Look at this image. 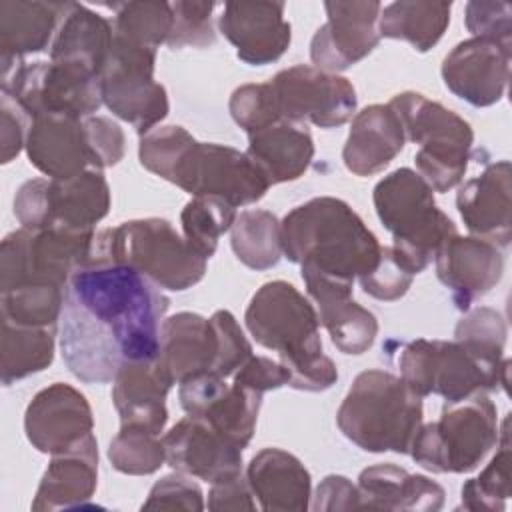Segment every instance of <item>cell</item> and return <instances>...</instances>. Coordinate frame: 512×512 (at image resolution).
<instances>
[{
    "label": "cell",
    "mask_w": 512,
    "mask_h": 512,
    "mask_svg": "<svg viewBox=\"0 0 512 512\" xmlns=\"http://www.w3.org/2000/svg\"><path fill=\"white\" fill-rule=\"evenodd\" d=\"M170 300L138 270L86 262L70 276L60 328L68 370L86 384L112 382L124 360H152Z\"/></svg>",
    "instance_id": "cell-1"
},
{
    "label": "cell",
    "mask_w": 512,
    "mask_h": 512,
    "mask_svg": "<svg viewBox=\"0 0 512 512\" xmlns=\"http://www.w3.org/2000/svg\"><path fill=\"white\" fill-rule=\"evenodd\" d=\"M282 252L294 264L354 282L376 268L382 244L344 200L318 196L282 218Z\"/></svg>",
    "instance_id": "cell-2"
},
{
    "label": "cell",
    "mask_w": 512,
    "mask_h": 512,
    "mask_svg": "<svg viewBox=\"0 0 512 512\" xmlns=\"http://www.w3.org/2000/svg\"><path fill=\"white\" fill-rule=\"evenodd\" d=\"M244 322L260 346L278 354L290 372V388L322 392L336 384L338 368L322 352L318 312L294 284H262L250 298Z\"/></svg>",
    "instance_id": "cell-3"
},
{
    "label": "cell",
    "mask_w": 512,
    "mask_h": 512,
    "mask_svg": "<svg viewBox=\"0 0 512 512\" xmlns=\"http://www.w3.org/2000/svg\"><path fill=\"white\" fill-rule=\"evenodd\" d=\"M398 368L414 394H438L452 404L478 392L506 388L510 360H504V350L466 340L416 338L402 344Z\"/></svg>",
    "instance_id": "cell-4"
},
{
    "label": "cell",
    "mask_w": 512,
    "mask_h": 512,
    "mask_svg": "<svg viewBox=\"0 0 512 512\" xmlns=\"http://www.w3.org/2000/svg\"><path fill=\"white\" fill-rule=\"evenodd\" d=\"M336 424L366 452L408 454L422 426V398L392 372L364 370L346 392Z\"/></svg>",
    "instance_id": "cell-5"
},
{
    "label": "cell",
    "mask_w": 512,
    "mask_h": 512,
    "mask_svg": "<svg viewBox=\"0 0 512 512\" xmlns=\"http://www.w3.org/2000/svg\"><path fill=\"white\" fill-rule=\"evenodd\" d=\"M88 262L126 264L172 292L192 288L206 274V258L164 218H138L98 230Z\"/></svg>",
    "instance_id": "cell-6"
},
{
    "label": "cell",
    "mask_w": 512,
    "mask_h": 512,
    "mask_svg": "<svg viewBox=\"0 0 512 512\" xmlns=\"http://www.w3.org/2000/svg\"><path fill=\"white\" fill-rule=\"evenodd\" d=\"M376 214L392 234L398 260L410 274H420L438 248L458 234L452 218L434 200V190L412 168L386 174L372 192Z\"/></svg>",
    "instance_id": "cell-7"
},
{
    "label": "cell",
    "mask_w": 512,
    "mask_h": 512,
    "mask_svg": "<svg viewBox=\"0 0 512 512\" xmlns=\"http://www.w3.org/2000/svg\"><path fill=\"white\" fill-rule=\"evenodd\" d=\"M404 134L418 144L416 172L434 192H448L466 174L474 142L472 126L450 108L418 92H400L388 102Z\"/></svg>",
    "instance_id": "cell-8"
},
{
    "label": "cell",
    "mask_w": 512,
    "mask_h": 512,
    "mask_svg": "<svg viewBox=\"0 0 512 512\" xmlns=\"http://www.w3.org/2000/svg\"><path fill=\"white\" fill-rule=\"evenodd\" d=\"M498 414L486 392L444 404L436 422L422 424L410 444V456L436 474L476 470L498 442Z\"/></svg>",
    "instance_id": "cell-9"
},
{
    "label": "cell",
    "mask_w": 512,
    "mask_h": 512,
    "mask_svg": "<svg viewBox=\"0 0 512 512\" xmlns=\"http://www.w3.org/2000/svg\"><path fill=\"white\" fill-rule=\"evenodd\" d=\"M2 92L30 120L42 116L88 118L102 106L98 76L80 64L56 60H18L2 66Z\"/></svg>",
    "instance_id": "cell-10"
},
{
    "label": "cell",
    "mask_w": 512,
    "mask_h": 512,
    "mask_svg": "<svg viewBox=\"0 0 512 512\" xmlns=\"http://www.w3.org/2000/svg\"><path fill=\"white\" fill-rule=\"evenodd\" d=\"M110 210V186L102 170L64 180L32 178L14 196V214L28 230H94Z\"/></svg>",
    "instance_id": "cell-11"
},
{
    "label": "cell",
    "mask_w": 512,
    "mask_h": 512,
    "mask_svg": "<svg viewBox=\"0 0 512 512\" xmlns=\"http://www.w3.org/2000/svg\"><path fill=\"white\" fill-rule=\"evenodd\" d=\"M96 230H28L4 236L0 246V292L24 284L68 288L70 276L90 258Z\"/></svg>",
    "instance_id": "cell-12"
},
{
    "label": "cell",
    "mask_w": 512,
    "mask_h": 512,
    "mask_svg": "<svg viewBox=\"0 0 512 512\" xmlns=\"http://www.w3.org/2000/svg\"><path fill=\"white\" fill-rule=\"evenodd\" d=\"M156 50L114 34L108 62L98 78L102 104L140 136L154 130L170 110L166 88L154 80Z\"/></svg>",
    "instance_id": "cell-13"
},
{
    "label": "cell",
    "mask_w": 512,
    "mask_h": 512,
    "mask_svg": "<svg viewBox=\"0 0 512 512\" xmlns=\"http://www.w3.org/2000/svg\"><path fill=\"white\" fill-rule=\"evenodd\" d=\"M176 184L192 196H214L230 206H248L264 198L268 178L246 152L214 142H194L174 172Z\"/></svg>",
    "instance_id": "cell-14"
},
{
    "label": "cell",
    "mask_w": 512,
    "mask_h": 512,
    "mask_svg": "<svg viewBox=\"0 0 512 512\" xmlns=\"http://www.w3.org/2000/svg\"><path fill=\"white\" fill-rule=\"evenodd\" d=\"M280 118L296 124L336 128L346 124L358 106L352 82L308 64L280 70L272 80Z\"/></svg>",
    "instance_id": "cell-15"
},
{
    "label": "cell",
    "mask_w": 512,
    "mask_h": 512,
    "mask_svg": "<svg viewBox=\"0 0 512 512\" xmlns=\"http://www.w3.org/2000/svg\"><path fill=\"white\" fill-rule=\"evenodd\" d=\"M24 432L38 452L50 456L78 450L96 438L86 396L64 382L36 392L24 412Z\"/></svg>",
    "instance_id": "cell-16"
},
{
    "label": "cell",
    "mask_w": 512,
    "mask_h": 512,
    "mask_svg": "<svg viewBox=\"0 0 512 512\" xmlns=\"http://www.w3.org/2000/svg\"><path fill=\"white\" fill-rule=\"evenodd\" d=\"M324 10L328 20L312 36L310 60L314 68L338 74L378 46L382 4L376 0H336L324 2Z\"/></svg>",
    "instance_id": "cell-17"
},
{
    "label": "cell",
    "mask_w": 512,
    "mask_h": 512,
    "mask_svg": "<svg viewBox=\"0 0 512 512\" xmlns=\"http://www.w3.org/2000/svg\"><path fill=\"white\" fill-rule=\"evenodd\" d=\"M262 396L226 378L202 374L180 384L178 400L188 416L210 424L220 436L238 448H246L254 436Z\"/></svg>",
    "instance_id": "cell-18"
},
{
    "label": "cell",
    "mask_w": 512,
    "mask_h": 512,
    "mask_svg": "<svg viewBox=\"0 0 512 512\" xmlns=\"http://www.w3.org/2000/svg\"><path fill=\"white\" fill-rule=\"evenodd\" d=\"M512 44L468 38L458 42L442 60L446 88L464 102L486 108L500 102L510 80Z\"/></svg>",
    "instance_id": "cell-19"
},
{
    "label": "cell",
    "mask_w": 512,
    "mask_h": 512,
    "mask_svg": "<svg viewBox=\"0 0 512 512\" xmlns=\"http://www.w3.org/2000/svg\"><path fill=\"white\" fill-rule=\"evenodd\" d=\"M284 2H226L218 28L236 48V56L250 66L276 62L292 42L290 22L284 18Z\"/></svg>",
    "instance_id": "cell-20"
},
{
    "label": "cell",
    "mask_w": 512,
    "mask_h": 512,
    "mask_svg": "<svg viewBox=\"0 0 512 512\" xmlns=\"http://www.w3.org/2000/svg\"><path fill=\"white\" fill-rule=\"evenodd\" d=\"M166 464L176 472L206 480L226 482L242 474V448L220 436L200 418L178 420L164 436Z\"/></svg>",
    "instance_id": "cell-21"
},
{
    "label": "cell",
    "mask_w": 512,
    "mask_h": 512,
    "mask_svg": "<svg viewBox=\"0 0 512 512\" xmlns=\"http://www.w3.org/2000/svg\"><path fill=\"white\" fill-rule=\"evenodd\" d=\"M436 276L450 290L458 310H470L472 302L486 296L504 274L500 248L478 236H450L436 252Z\"/></svg>",
    "instance_id": "cell-22"
},
{
    "label": "cell",
    "mask_w": 512,
    "mask_h": 512,
    "mask_svg": "<svg viewBox=\"0 0 512 512\" xmlns=\"http://www.w3.org/2000/svg\"><path fill=\"white\" fill-rule=\"evenodd\" d=\"M300 268L306 290L318 304L320 324L328 330L334 346L344 354H364L378 336V320L368 308L354 302V282L326 276L308 266Z\"/></svg>",
    "instance_id": "cell-23"
},
{
    "label": "cell",
    "mask_w": 512,
    "mask_h": 512,
    "mask_svg": "<svg viewBox=\"0 0 512 512\" xmlns=\"http://www.w3.org/2000/svg\"><path fill=\"white\" fill-rule=\"evenodd\" d=\"M456 208L472 236L506 248L512 238V170L508 160L490 162L466 180L456 194Z\"/></svg>",
    "instance_id": "cell-24"
},
{
    "label": "cell",
    "mask_w": 512,
    "mask_h": 512,
    "mask_svg": "<svg viewBox=\"0 0 512 512\" xmlns=\"http://www.w3.org/2000/svg\"><path fill=\"white\" fill-rule=\"evenodd\" d=\"M112 384L120 426H138L160 436L168 422L166 394L174 386L160 358L124 360Z\"/></svg>",
    "instance_id": "cell-25"
},
{
    "label": "cell",
    "mask_w": 512,
    "mask_h": 512,
    "mask_svg": "<svg viewBox=\"0 0 512 512\" xmlns=\"http://www.w3.org/2000/svg\"><path fill=\"white\" fill-rule=\"evenodd\" d=\"M220 356V338L212 318L196 312H178L164 318L158 358L174 384L202 374H214Z\"/></svg>",
    "instance_id": "cell-26"
},
{
    "label": "cell",
    "mask_w": 512,
    "mask_h": 512,
    "mask_svg": "<svg viewBox=\"0 0 512 512\" xmlns=\"http://www.w3.org/2000/svg\"><path fill=\"white\" fill-rule=\"evenodd\" d=\"M246 480L266 512H306L310 508V472L282 448H264L252 456Z\"/></svg>",
    "instance_id": "cell-27"
},
{
    "label": "cell",
    "mask_w": 512,
    "mask_h": 512,
    "mask_svg": "<svg viewBox=\"0 0 512 512\" xmlns=\"http://www.w3.org/2000/svg\"><path fill=\"white\" fill-rule=\"evenodd\" d=\"M406 134L390 104H370L360 110L342 148L344 166L356 176L384 170L404 148Z\"/></svg>",
    "instance_id": "cell-28"
},
{
    "label": "cell",
    "mask_w": 512,
    "mask_h": 512,
    "mask_svg": "<svg viewBox=\"0 0 512 512\" xmlns=\"http://www.w3.org/2000/svg\"><path fill=\"white\" fill-rule=\"evenodd\" d=\"M24 148L30 164L50 180H64L90 170L80 118L42 116L30 120Z\"/></svg>",
    "instance_id": "cell-29"
},
{
    "label": "cell",
    "mask_w": 512,
    "mask_h": 512,
    "mask_svg": "<svg viewBox=\"0 0 512 512\" xmlns=\"http://www.w3.org/2000/svg\"><path fill=\"white\" fill-rule=\"evenodd\" d=\"M70 2H0V62L10 66L52 46Z\"/></svg>",
    "instance_id": "cell-30"
},
{
    "label": "cell",
    "mask_w": 512,
    "mask_h": 512,
    "mask_svg": "<svg viewBox=\"0 0 512 512\" xmlns=\"http://www.w3.org/2000/svg\"><path fill=\"white\" fill-rule=\"evenodd\" d=\"M358 488L364 508L370 510H416L436 512L444 506V488L424 474H410L386 462L360 472Z\"/></svg>",
    "instance_id": "cell-31"
},
{
    "label": "cell",
    "mask_w": 512,
    "mask_h": 512,
    "mask_svg": "<svg viewBox=\"0 0 512 512\" xmlns=\"http://www.w3.org/2000/svg\"><path fill=\"white\" fill-rule=\"evenodd\" d=\"M98 484V442L96 438L78 450L52 456L38 490L32 510H74L84 508Z\"/></svg>",
    "instance_id": "cell-32"
},
{
    "label": "cell",
    "mask_w": 512,
    "mask_h": 512,
    "mask_svg": "<svg viewBox=\"0 0 512 512\" xmlns=\"http://www.w3.org/2000/svg\"><path fill=\"white\" fill-rule=\"evenodd\" d=\"M250 160L272 184L294 182L308 170L314 158V140L306 124L280 120L248 134Z\"/></svg>",
    "instance_id": "cell-33"
},
{
    "label": "cell",
    "mask_w": 512,
    "mask_h": 512,
    "mask_svg": "<svg viewBox=\"0 0 512 512\" xmlns=\"http://www.w3.org/2000/svg\"><path fill=\"white\" fill-rule=\"evenodd\" d=\"M114 42V26L84 4L70 2L50 46V60L80 64L100 78Z\"/></svg>",
    "instance_id": "cell-34"
},
{
    "label": "cell",
    "mask_w": 512,
    "mask_h": 512,
    "mask_svg": "<svg viewBox=\"0 0 512 512\" xmlns=\"http://www.w3.org/2000/svg\"><path fill=\"white\" fill-rule=\"evenodd\" d=\"M452 2L400 0L382 8L380 36L404 40L418 52H428L444 36L450 24Z\"/></svg>",
    "instance_id": "cell-35"
},
{
    "label": "cell",
    "mask_w": 512,
    "mask_h": 512,
    "mask_svg": "<svg viewBox=\"0 0 512 512\" xmlns=\"http://www.w3.org/2000/svg\"><path fill=\"white\" fill-rule=\"evenodd\" d=\"M56 328L16 326L2 320L0 374L2 384L10 386L22 378L46 370L54 360Z\"/></svg>",
    "instance_id": "cell-36"
},
{
    "label": "cell",
    "mask_w": 512,
    "mask_h": 512,
    "mask_svg": "<svg viewBox=\"0 0 512 512\" xmlns=\"http://www.w3.org/2000/svg\"><path fill=\"white\" fill-rule=\"evenodd\" d=\"M236 258L252 270L274 268L282 258V222L268 210H244L230 228Z\"/></svg>",
    "instance_id": "cell-37"
},
{
    "label": "cell",
    "mask_w": 512,
    "mask_h": 512,
    "mask_svg": "<svg viewBox=\"0 0 512 512\" xmlns=\"http://www.w3.org/2000/svg\"><path fill=\"white\" fill-rule=\"evenodd\" d=\"M498 450L486 468L464 482L460 492V508L472 512H504L506 500L510 498V438H508V416L502 422Z\"/></svg>",
    "instance_id": "cell-38"
},
{
    "label": "cell",
    "mask_w": 512,
    "mask_h": 512,
    "mask_svg": "<svg viewBox=\"0 0 512 512\" xmlns=\"http://www.w3.org/2000/svg\"><path fill=\"white\" fill-rule=\"evenodd\" d=\"M66 288L52 284H24L0 292L2 320L16 326L56 328L64 308Z\"/></svg>",
    "instance_id": "cell-39"
},
{
    "label": "cell",
    "mask_w": 512,
    "mask_h": 512,
    "mask_svg": "<svg viewBox=\"0 0 512 512\" xmlns=\"http://www.w3.org/2000/svg\"><path fill=\"white\" fill-rule=\"evenodd\" d=\"M236 208L214 196H192L180 214L184 240L202 256H214L218 240L232 228Z\"/></svg>",
    "instance_id": "cell-40"
},
{
    "label": "cell",
    "mask_w": 512,
    "mask_h": 512,
    "mask_svg": "<svg viewBox=\"0 0 512 512\" xmlns=\"http://www.w3.org/2000/svg\"><path fill=\"white\" fill-rule=\"evenodd\" d=\"M116 12L114 34L134 42L138 46L158 50L160 44H166L172 34L174 14L172 4L168 2H122L112 6Z\"/></svg>",
    "instance_id": "cell-41"
},
{
    "label": "cell",
    "mask_w": 512,
    "mask_h": 512,
    "mask_svg": "<svg viewBox=\"0 0 512 512\" xmlns=\"http://www.w3.org/2000/svg\"><path fill=\"white\" fill-rule=\"evenodd\" d=\"M108 460L122 474L148 476L166 464V448L162 438L146 428L120 426L108 446Z\"/></svg>",
    "instance_id": "cell-42"
},
{
    "label": "cell",
    "mask_w": 512,
    "mask_h": 512,
    "mask_svg": "<svg viewBox=\"0 0 512 512\" xmlns=\"http://www.w3.org/2000/svg\"><path fill=\"white\" fill-rule=\"evenodd\" d=\"M194 142L196 140L192 138V134L182 126H158L140 136V164L148 172L172 182L176 168L180 166V162L184 160L186 152Z\"/></svg>",
    "instance_id": "cell-43"
},
{
    "label": "cell",
    "mask_w": 512,
    "mask_h": 512,
    "mask_svg": "<svg viewBox=\"0 0 512 512\" xmlns=\"http://www.w3.org/2000/svg\"><path fill=\"white\" fill-rule=\"evenodd\" d=\"M232 120L246 132L252 134L270 124L280 122V112L276 106V96L270 80L260 84L238 86L228 102Z\"/></svg>",
    "instance_id": "cell-44"
},
{
    "label": "cell",
    "mask_w": 512,
    "mask_h": 512,
    "mask_svg": "<svg viewBox=\"0 0 512 512\" xmlns=\"http://www.w3.org/2000/svg\"><path fill=\"white\" fill-rule=\"evenodd\" d=\"M216 4L214 2H188L178 0L172 2V34L168 38L170 48H204L214 44L216 34L212 26V12Z\"/></svg>",
    "instance_id": "cell-45"
},
{
    "label": "cell",
    "mask_w": 512,
    "mask_h": 512,
    "mask_svg": "<svg viewBox=\"0 0 512 512\" xmlns=\"http://www.w3.org/2000/svg\"><path fill=\"white\" fill-rule=\"evenodd\" d=\"M86 150L92 170H104L116 166L126 152V136L120 124L106 116L82 118Z\"/></svg>",
    "instance_id": "cell-46"
},
{
    "label": "cell",
    "mask_w": 512,
    "mask_h": 512,
    "mask_svg": "<svg viewBox=\"0 0 512 512\" xmlns=\"http://www.w3.org/2000/svg\"><path fill=\"white\" fill-rule=\"evenodd\" d=\"M412 280L414 274H410L406 266L398 260L392 246H382V254L376 268L370 274L358 278L362 290L368 296L382 302L400 300L410 290Z\"/></svg>",
    "instance_id": "cell-47"
},
{
    "label": "cell",
    "mask_w": 512,
    "mask_h": 512,
    "mask_svg": "<svg viewBox=\"0 0 512 512\" xmlns=\"http://www.w3.org/2000/svg\"><path fill=\"white\" fill-rule=\"evenodd\" d=\"M464 22L474 38L512 44V6L508 2L472 0L464 8Z\"/></svg>",
    "instance_id": "cell-48"
},
{
    "label": "cell",
    "mask_w": 512,
    "mask_h": 512,
    "mask_svg": "<svg viewBox=\"0 0 512 512\" xmlns=\"http://www.w3.org/2000/svg\"><path fill=\"white\" fill-rule=\"evenodd\" d=\"M204 494L196 482L186 478V474L162 476L150 490L142 510H204Z\"/></svg>",
    "instance_id": "cell-49"
},
{
    "label": "cell",
    "mask_w": 512,
    "mask_h": 512,
    "mask_svg": "<svg viewBox=\"0 0 512 512\" xmlns=\"http://www.w3.org/2000/svg\"><path fill=\"white\" fill-rule=\"evenodd\" d=\"M210 318H212V322L218 330V338H220V356H218L216 376H220V378L234 376V372L250 360L252 344L244 336V332L232 312L216 310Z\"/></svg>",
    "instance_id": "cell-50"
},
{
    "label": "cell",
    "mask_w": 512,
    "mask_h": 512,
    "mask_svg": "<svg viewBox=\"0 0 512 512\" xmlns=\"http://www.w3.org/2000/svg\"><path fill=\"white\" fill-rule=\"evenodd\" d=\"M508 328L504 316L488 306L466 310L454 330V340H466L494 350H504Z\"/></svg>",
    "instance_id": "cell-51"
},
{
    "label": "cell",
    "mask_w": 512,
    "mask_h": 512,
    "mask_svg": "<svg viewBox=\"0 0 512 512\" xmlns=\"http://www.w3.org/2000/svg\"><path fill=\"white\" fill-rule=\"evenodd\" d=\"M240 386H246L258 394L278 390L288 386L290 372L280 360H272L268 356H250V360L234 372V380Z\"/></svg>",
    "instance_id": "cell-52"
},
{
    "label": "cell",
    "mask_w": 512,
    "mask_h": 512,
    "mask_svg": "<svg viewBox=\"0 0 512 512\" xmlns=\"http://www.w3.org/2000/svg\"><path fill=\"white\" fill-rule=\"evenodd\" d=\"M0 144H2V164L12 162L20 150L26 146V134L30 126V118L26 112L2 92L0 98Z\"/></svg>",
    "instance_id": "cell-53"
},
{
    "label": "cell",
    "mask_w": 512,
    "mask_h": 512,
    "mask_svg": "<svg viewBox=\"0 0 512 512\" xmlns=\"http://www.w3.org/2000/svg\"><path fill=\"white\" fill-rule=\"evenodd\" d=\"M314 510H362L364 500L358 486H354L346 476L330 474L318 488L312 502Z\"/></svg>",
    "instance_id": "cell-54"
},
{
    "label": "cell",
    "mask_w": 512,
    "mask_h": 512,
    "mask_svg": "<svg viewBox=\"0 0 512 512\" xmlns=\"http://www.w3.org/2000/svg\"><path fill=\"white\" fill-rule=\"evenodd\" d=\"M208 508L214 512L220 510H256L254 494L246 478L236 476L226 482L212 484L208 492Z\"/></svg>",
    "instance_id": "cell-55"
}]
</instances>
